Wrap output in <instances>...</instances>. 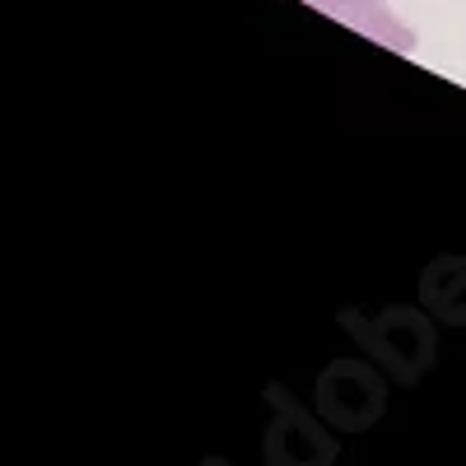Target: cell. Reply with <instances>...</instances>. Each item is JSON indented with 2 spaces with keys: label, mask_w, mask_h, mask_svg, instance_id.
Instances as JSON below:
<instances>
[{
  "label": "cell",
  "mask_w": 466,
  "mask_h": 466,
  "mask_svg": "<svg viewBox=\"0 0 466 466\" xmlns=\"http://www.w3.org/2000/svg\"><path fill=\"white\" fill-rule=\"evenodd\" d=\"M308 5H318L322 15H331V19H340L350 28H360V33H369L373 43H382V47H397L406 56L415 52V33L392 15L387 0H308Z\"/></svg>",
  "instance_id": "obj_1"
}]
</instances>
